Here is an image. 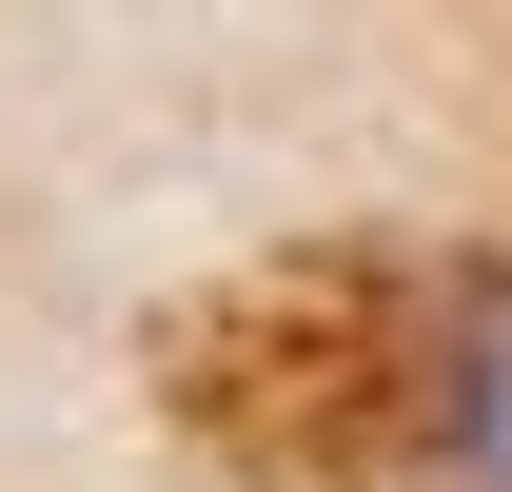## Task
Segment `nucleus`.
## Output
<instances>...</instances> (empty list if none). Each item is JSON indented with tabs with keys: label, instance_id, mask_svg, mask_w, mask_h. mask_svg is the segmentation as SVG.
<instances>
[{
	"label": "nucleus",
	"instance_id": "f257e3e1",
	"mask_svg": "<svg viewBox=\"0 0 512 492\" xmlns=\"http://www.w3.org/2000/svg\"><path fill=\"white\" fill-rule=\"evenodd\" d=\"M158 414L217 492H434L453 473V276L375 237H276L158 315Z\"/></svg>",
	"mask_w": 512,
	"mask_h": 492
},
{
	"label": "nucleus",
	"instance_id": "f03ea898",
	"mask_svg": "<svg viewBox=\"0 0 512 492\" xmlns=\"http://www.w3.org/2000/svg\"><path fill=\"white\" fill-rule=\"evenodd\" d=\"M453 473L512 492V256L453 276Z\"/></svg>",
	"mask_w": 512,
	"mask_h": 492
}]
</instances>
